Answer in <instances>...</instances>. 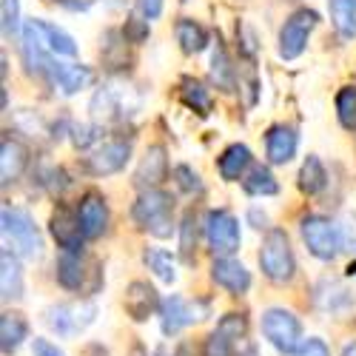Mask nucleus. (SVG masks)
<instances>
[{"instance_id":"7c9ffc66","label":"nucleus","mask_w":356,"mask_h":356,"mask_svg":"<svg viewBox=\"0 0 356 356\" xmlns=\"http://www.w3.org/2000/svg\"><path fill=\"white\" fill-rule=\"evenodd\" d=\"M337 117H339V123L345 129L356 126V88L353 86L339 88V95H337Z\"/></svg>"},{"instance_id":"473e14b6","label":"nucleus","mask_w":356,"mask_h":356,"mask_svg":"<svg viewBox=\"0 0 356 356\" xmlns=\"http://www.w3.org/2000/svg\"><path fill=\"white\" fill-rule=\"evenodd\" d=\"M197 220H194V214L188 211L186 217H183V225H180V251H183V257L186 259H191V251H194V245H197Z\"/></svg>"},{"instance_id":"20e7f679","label":"nucleus","mask_w":356,"mask_h":356,"mask_svg":"<svg viewBox=\"0 0 356 356\" xmlns=\"http://www.w3.org/2000/svg\"><path fill=\"white\" fill-rule=\"evenodd\" d=\"M262 334L280 353H296L302 345V328L300 319L285 308H271L262 314Z\"/></svg>"},{"instance_id":"58836bf2","label":"nucleus","mask_w":356,"mask_h":356,"mask_svg":"<svg viewBox=\"0 0 356 356\" xmlns=\"http://www.w3.org/2000/svg\"><path fill=\"white\" fill-rule=\"evenodd\" d=\"M137 9H140V15L145 20H154L163 12V0H137Z\"/></svg>"},{"instance_id":"79ce46f5","label":"nucleus","mask_w":356,"mask_h":356,"mask_svg":"<svg viewBox=\"0 0 356 356\" xmlns=\"http://www.w3.org/2000/svg\"><path fill=\"white\" fill-rule=\"evenodd\" d=\"M342 356H356V342H348V345L342 348Z\"/></svg>"},{"instance_id":"39448f33","label":"nucleus","mask_w":356,"mask_h":356,"mask_svg":"<svg viewBox=\"0 0 356 356\" xmlns=\"http://www.w3.org/2000/svg\"><path fill=\"white\" fill-rule=\"evenodd\" d=\"M95 316H97V305L88 300L60 302L46 311V325L57 337H77L80 331H86L88 325L95 322Z\"/></svg>"},{"instance_id":"e433bc0d","label":"nucleus","mask_w":356,"mask_h":356,"mask_svg":"<svg viewBox=\"0 0 356 356\" xmlns=\"http://www.w3.org/2000/svg\"><path fill=\"white\" fill-rule=\"evenodd\" d=\"M123 35H126L131 43H140V40L148 35V20H137V17H131V20L126 23V29H123Z\"/></svg>"},{"instance_id":"4468645a","label":"nucleus","mask_w":356,"mask_h":356,"mask_svg":"<svg viewBox=\"0 0 356 356\" xmlns=\"http://www.w3.org/2000/svg\"><path fill=\"white\" fill-rule=\"evenodd\" d=\"M211 277H214L217 285H222V288L231 291V293H245V291L251 288V274H248V268H245L243 262L231 259V257L214 259Z\"/></svg>"},{"instance_id":"c9c22d12","label":"nucleus","mask_w":356,"mask_h":356,"mask_svg":"<svg viewBox=\"0 0 356 356\" xmlns=\"http://www.w3.org/2000/svg\"><path fill=\"white\" fill-rule=\"evenodd\" d=\"M339 243H342V248L356 251V217L353 214H345L339 222Z\"/></svg>"},{"instance_id":"c756f323","label":"nucleus","mask_w":356,"mask_h":356,"mask_svg":"<svg viewBox=\"0 0 356 356\" xmlns=\"http://www.w3.org/2000/svg\"><path fill=\"white\" fill-rule=\"evenodd\" d=\"M325 183H328V174H325V165L319 163V157H308L302 163V171H300V188L305 194H319L325 188Z\"/></svg>"},{"instance_id":"a211bd4d","label":"nucleus","mask_w":356,"mask_h":356,"mask_svg":"<svg viewBox=\"0 0 356 356\" xmlns=\"http://www.w3.org/2000/svg\"><path fill=\"white\" fill-rule=\"evenodd\" d=\"M46 74L51 77V83L60 88L63 95H77L80 88L88 86V80H92V72H88L86 66H66V63H49Z\"/></svg>"},{"instance_id":"aec40b11","label":"nucleus","mask_w":356,"mask_h":356,"mask_svg":"<svg viewBox=\"0 0 356 356\" xmlns=\"http://www.w3.org/2000/svg\"><path fill=\"white\" fill-rule=\"evenodd\" d=\"M251 165V148L248 145H243V143H234V145H228L225 152H222V157H220V163H217V168H220V177L225 183H236V180H245V168Z\"/></svg>"},{"instance_id":"f8f14e48","label":"nucleus","mask_w":356,"mask_h":356,"mask_svg":"<svg viewBox=\"0 0 356 356\" xmlns=\"http://www.w3.org/2000/svg\"><path fill=\"white\" fill-rule=\"evenodd\" d=\"M168 174V157H165V148L163 145H152L148 152L143 154L140 165H137V174H134V183L145 191L157 188Z\"/></svg>"},{"instance_id":"f03ea898","label":"nucleus","mask_w":356,"mask_h":356,"mask_svg":"<svg viewBox=\"0 0 356 356\" xmlns=\"http://www.w3.org/2000/svg\"><path fill=\"white\" fill-rule=\"evenodd\" d=\"M259 265L262 274L271 282H291L296 262H293V251L288 243V234L280 228H271L262 240V251H259Z\"/></svg>"},{"instance_id":"393cba45","label":"nucleus","mask_w":356,"mask_h":356,"mask_svg":"<svg viewBox=\"0 0 356 356\" xmlns=\"http://www.w3.org/2000/svg\"><path fill=\"white\" fill-rule=\"evenodd\" d=\"M29 328L20 314H3L0 316V345H3V353H12L20 348V342L26 339Z\"/></svg>"},{"instance_id":"f704fd0d","label":"nucleus","mask_w":356,"mask_h":356,"mask_svg":"<svg viewBox=\"0 0 356 356\" xmlns=\"http://www.w3.org/2000/svg\"><path fill=\"white\" fill-rule=\"evenodd\" d=\"M20 29V3L17 0H3V32L15 35Z\"/></svg>"},{"instance_id":"cd10ccee","label":"nucleus","mask_w":356,"mask_h":356,"mask_svg":"<svg viewBox=\"0 0 356 356\" xmlns=\"http://www.w3.org/2000/svg\"><path fill=\"white\" fill-rule=\"evenodd\" d=\"M243 188L251 194V197H274L280 191L277 180H274V174L265 168V165H257L251 168V174L243 180Z\"/></svg>"},{"instance_id":"9d476101","label":"nucleus","mask_w":356,"mask_h":356,"mask_svg":"<svg viewBox=\"0 0 356 356\" xmlns=\"http://www.w3.org/2000/svg\"><path fill=\"white\" fill-rule=\"evenodd\" d=\"M129 157H131V143L129 140H111V143H103L100 148H95V152L86 157V171L95 174V177H108V174H117L120 168H126Z\"/></svg>"},{"instance_id":"ea45409f","label":"nucleus","mask_w":356,"mask_h":356,"mask_svg":"<svg viewBox=\"0 0 356 356\" xmlns=\"http://www.w3.org/2000/svg\"><path fill=\"white\" fill-rule=\"evenodd\" d=\"M35 356H66V353L49 339H35Z\"/></svg>"},{"instance_id":"6ab92c4d","label":"nucleus","mask_w":356,"mask_h":356,"mask_svg":"<svg viewBox=\"0 0 356 356\" xmlns=\"http://www.w3.org/2000/svg\"><path fill=\"white\" fill-rule=\"evenodd\" d=\"M26 165H29V152L17 140L3 137V143H0V177H3V186L15 183Z\"/></svg>"},{"instance_id":"a19ab883","label":"nucleus","mask_w":356,"mask_h":356,"mask_svg":"<svg viewBox=\"0 0 356 356\" xmlns=\"http://www.w3.org/2000/svg\"><path fill=\"white\" fill-rule=\"evenodd\" d=\"M234 356H259V353H257L254 345H243L240 350H234Z\"/></svg>"},{"instance_id":"b1692460","label":"nucleus","mask_w":356,"mask_h":356,"mask_svg":"<svg viewBox=\"0 0 356 356\" xmlns=\"http://www.w3.org/2000/svg\"><path fill=\"white\" fill-rule=\"evenodd\" d=\"M331 6V20L337 26V32L350 40L356 38V0H328Z\"/></svg>"},{"instance_id":"2f4dec72","label":"nucleus","mask_w":356,"mask_h":356,"mask_svg":"<svg viewBox=\"0 0 356 356\" xmlns=\"http://www.w3.org/2000/svg\"><path fill=\"white\" fill-rule=\"evenodd\" d=\"M245 331H248V319H245L243 314H225V316L220 319V325H217V334L225 337V339L234 342V345L243 342Z\"/></svg>"},{"instance_id":"a18cd8bd","label":"nucleus","mask_w":356,"mask_h":356,"mask_svg":"<svg viewBox=\"0 0 356 356\" xmlns=\"http://www.w3.org/2000/svg\"><path fill=\"white\" fill-rule=\"evenodd\" d=\"M348 274H356V265H353V262L348 265Z\"/></svg>"},{"instance_id":"f257e3e1","label":"nucleus","mask_w":356,"mask_h":356,"mask_svg":"<svg viewBox=\"0 0 356 356\" xmlns=\"http://www.w3.org/2000/svg\"><path fill=\"white\" fill-rule=\"evenodd\" d=\"M171 211H174V200L171 194L160 191V188H152V191H143L134 202L131 209V217L140 228L152 231L154 236H160V240H165V236H171L174 231V222H171Z\"/></svg>"},{"instance_id":"4c0bfd02","label":"nucleus","mask_w":356,"mask_h":356,"mask_svg":"<svg viewBox=\"0 0 356 356\" xmlns=\"http://www.w3.org/2000/svg\"><path fill=\"white\" fill-rule=\"evenodd\" d=\"M293 356H331V350L322 339H308V342H302V348L296 350Z\"/></svg>"},{"instance_id":"6e6552de","label":"nucleus","mask_w":356,"mask_h":356,"mask_svg":"<svg viewBox=\"0 0 356 356\" xmlns=\"http://www.w3.org/2000/svg\"><path fill=\"white\" fill-rule=\"evenodd\" d=\"M205 240H209V245L217 254V259L220 257H231L243 243L240 222H236L234 214H228L222 209L209 211V217H205Z\"/></svg>"},{"instance_id":"0eeeda50","label":"nucleus","mask_w":356,"mask_h":356,"mask_svg":"<svg viewBox=\"0 0 356 356\" xmlns=\"http://www.w3.org/2000/svg\"><path fill=\"white\" fill-rule=\"evenodd\" d=\"M316 23H319V15L314 9H300L285 20V26L280 29V57L282 60H296V57L305 51L308 38L316 29Z\"/></svg>"},{"instance_id":"dca6fc26","label":"nucleus","mask_w":356,"mask_h":356,"mask_svg":"<svg viewBox=\"0 0 356 356\" xmlns=\"http://www.w3.org/2000/svg\"><path fill=\"white\" fill-rule=\"evenodd\" d=\"M163 302L157 300V291L148 285V282H131L129 291H126V314L134 319V322H143L148 319Z\"/></svg>"},{"instance_id":"c03bdc74","label":"nucleus","mask_w":356,"mask_h":356,"mask_svg":"<svg viewBox=\"0 0 356 356\" xmlns=\"http://www.w3.org/2000/svg\"><path fill=\"white\" fill-rule=\"evenodd\" d=\"M154 356H168V350H165V348H157V353H154Z\"/></svg>"},{"instance_id":"4be33fe9","label":"nucleus","mask_w":356,"mask_h":356,"mask_svg":"<svg viewBox=\"0 0 356 356\" xmlns=\"http://www.w3.org/2000/svg\"><path fill=\"white\" fill-rule=\"evenodd\" d=\"M0 288H3V300H20L23 296V274H20V265L17 257L6 248L0 254Z\"/></svg>"},{"instance_id":"9b49d317","label":"nucleus","mask_w":356,"mask_h":356,"mask_svg":"<svg viewBox=\"0 0 356 356\" xmlns=\"http://www.w3.org/2000/svg\"><path fill=\"white\" fill-rule=\"evenodd\" d=\"M49 231L54 236V243L63 248V254H80L83 248V240H86V234H83V225H80V217L66 209V205H60L51 220H49Z\"/></svg>"},{"instance_id":"bb28decb","label":"nucleus","mask_w":356,"mask_h":356,"mask_svg":"<svg viewBox=\"0 0 356 356\" xmlns=\"http://www.w3.org/2000/svg\"><path fill=\"white\" fill-rule=\"evenodd\" d=\"M180 100L191 108V111H197V114H209L211 111V97H209V88H205L200 80H183V86H180Z\"/></svg>"},{"instance_id":"f3484780","label":"nucleus","mask_w":356,"mask_h":356,"mask_svg":"<svg viewBox=\"0 0 356 356\" xmlns=\"http://www.w3.org/2000/svg\"><path fill=\"white\" fill-rule=\"evenodd\" d=\"M32 26H35V32H38L40 43H43L51 54H57V57H74V54H77V43H74V38H72L69 32H63L60 26L46 23V20H32Z\"/></svg>"},{"instance_id":"5701e85b","label":"nucleus","mask_w":356,"mask_h":356,"mask_svg":"<svg viewBox=\"0 0 356 356\" xmlns=\"http://www.w3.org/2000/svg\"><path fill=\"white\" fill-rule=\"evenodd\" d=\"M174 32H177V43H180V49L186 54H197V51H202L205 46H209V32H205V29L191 17L177 20Z\"/></svg>"},{"instance_id":"ddd939ff","label":"nucleus","mask_w":356,"mask_h":356,"mask_svg":"<svg viewBox=\"0 0 356 356\" xmlns=\"http://www.w3.org/2000/svg\"><path fill=\"white\" fill-rule=\"evenodd\" d=\"M77 217H80V225H83L86 240H97V236L106 231V225H108L106 200H103L100 194H86V197L80 200Z\"/></svg>"},{"instance_id":"2eb2a0df","label":"nucleus","mask_w":356,"mask_h":356,"mask_svg":"<svg viewBox=\"0 0 356 356\" xmlns=\"http://www.w3.org/2000/svg\"><path fill=\"white\" fill-rule=\"evenodd\" d=\"M296 145H300V137L288 126H271L268 134H265V152H268V160L274 165L291 163L296 154Z\"/></svg>"},{"instance_id":"37998d69","label":"nucleus","mask_w":356,"mask_h":356,"mask_svg":"<svg viewBox=\"0 0 356 356\" xmlns=\"http://www.w3.org/2000/svg\"><path fill=\"white\" fill-rule=\"evenodd\" d=\"M174 356H188V345H180V348H177V353Z\"/></svg>"},{"instance_id":"412c9836","label":"nucleus","mask_w":356,"mask_h":356,"mask_svg":"<svg viewBox=\"0 0 356 356\" xmlns=\"http://www.w3.org/2000/svg\"><path fill=\"white\" fill-rule=\"evenodd\" d=\"M211 83L220 88V92H225V95H231L236 88V69L231 66L228 51H225L220 38H217V46L211 51Z\"/></svg>"},{"instance_id":"c85d7f7f","label":"nucleus","mask_w":356,"mask_h":356,"mask_svg":"<svg viewBox=\"0 0 356 356\" xmlns=\"http://www.w3.org/2000/svg\"><path fill=\"white\" fill-rule=\"evenodd\" d=\"M143 259L148 265V271L157 274V280H163V282H174L177 280V262H174V257L168 251H163V248H145Z\"/></svg>"},{"instance_id":"7ed1b4c3","label":"nucleus","mask_w":356,"mask_h":356,"mask_svg":"<svg viewBox=\"0 0 356 356\" xmlns=\"http://www.w3.org/2000/svg\"><path fill=\"white\" fill-rule=\"evenodd\" d=\"M3 234L12 240L15 254H20L26 259H38L43 254V236H40V231H38L29 211L6 205L3 209Z\"/></svg>"},{"instance_id":"1a4fd4ad","label":"nucleus","mask_w":356,"mask_h":356,"mask_svg":"<svg viewBox=\"0 0 356 356\" xmlns=\"http://www.w3.org/2000/svg\"><path fill=\"white\" fill-rule=\"evenodd\" d=\"M205 314H209V305H205V302H188V300H183V296H165L163 305H160L163 334L165 337L180 334L186 325L200 322Z\"/></svg>"},{"instance_id":"72a5a7b5","label":"nucleus","mask_w":356,"mask_h":356,"mask_svg":"<svg viewBox=\"0 0 356 356\" xmlns=\"http://www.w3.org/2000/svg\"><path fill=\"white\" fill-rule=\"evenodd\" d=\"M174 180L177 186H180L186 194H194V191H202V180H200V174L188 165H177L174 168Z\"/></svg>"},{"instance_id":"423d86ee","label":"nucleus","mask_w":356,"mask_h":356,"mask_svg":"<svg viewBox=\"0 0 356 356\" xmlns=\"http://www.w3.org/2000/svg\"><path fill=\"white\" fill-rule=\"evenodd\" d=\"M300 231H302V240H305L308 251H311L316 259H322V262H331V259L337 257V251L342 248V243H339V228H337L331 220L319 217V214L302 217Z\"/></svg>"},{"instance_id":"a878e982","label":"nucleus","mask_w":356,"mask_h":356,"mask_svg":"<svg viewBox=\"0 0 356 356\" xmlns=\"http://www.w3.org/2000/svg\"><path fill=\"white\" fill-rule=\"evenodd\" d=\"M83 280H86V271H83V262L77 254H63L57 259V282L69 291H80L83 288Z\"/></svg>"}]
</instances>
